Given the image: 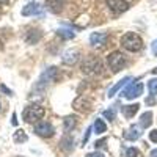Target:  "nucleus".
<instances>
[{
  "label": "nucleus",
  "instance_id": "obj_13",
  "mask_svg": "<svg viewBox=\"0 0 157 157\" xmlns=\"http://www.w3.org/2000/svg\"><path fill=\"white\" fill-rule=\"evenodd\" d=\"M77 60H78V52L74 49H69V50H66V52H64V54H63V63L64 64H69V66H71V64H74V63H77Z\"/></svg>",
  "mask_w": 157,
  "mask_h": 157
},
{
  "label": "nucleus",
  "instance_id": "obj_34",
  "mask_svg": "<svg viewBox=\"0 0 157 157\" xmlns=\"http://www.w3.org/2000/svg\"><path fill=\"white\" fill-rule=\"evenodd\" d=\"M149 157H157V149H152L151 154H149Z\"/></svg>",
  "mask_w": 157,
  "mask_h": 157
},
{
  "label": "nucleus",
  "instance_id": "obj_21",
  "mask_svg": "<svg viewBox=\"0 0 157 157\" xmlns=\"http://www.w3.org/2000/svg\"><path fill=\"white\" fill-rule=\"evenodd\" d=\"M60 146H61V149H64V151H71V149H74V140H72L71 137H64V138L60 141Z\"/></svg>",
  "mask_w": 157,
  "mask_h": 157
},
{
  "label": "nucleus",
  "instance_id": "obj_14",
  "mask_svg": "<svg viewBox=\"0 0 157 157\" xmlns=\"http://www.w3.org/2000/svg\"><path fill=\"white\" fill-rule=\"evenodd\" d=\"M41 30H35V29H32V30H29L27 32V35H25V41H27L29 44H36L39 39H41Z\"/></svg>",
  "mask_w": 157,
  "mask_h": 157
},
{
  "label": "nucleus",
  "instance_id": "obj_5",
  "mask_svg": "<svg viewBox=\"0 0 157 157\" xmlns=\"http://www.w3.org/2000/svg\"><path fill=\"white\" fill-rule=\"evenodd\" d=\"M35 134L39 135V137H43V138H50V137H54L55 129H54V126H52L50 123L41 121V123L35 124Z\"/></svg>",
  "mask_w": 157,
  "mask_h": 157
},
{
  "label": "nucleus",
  "instance_id": "obj_2",
  "mask_svg": "<svg viewBox=\"0 0 157 157\" xmlns=\"http://www.w3.org/2000/svg\"><path fill=\"white\" fill-rule=\"evenodd\" d=\"M44 113H46V109L41 105H29L25 107L22 116L25 123H38L44 116Z\"/></svg>",
  "mask_w": 157,
  "mask_h": 157
},
{
  "label": "nucleus",
  "instance_id": "obj_1",
  "mask_svg": "<svg viewBox=\"0 0 157 157\" xmlns=\"http://www.w3.org/2000/svg\"><path fill=\"white\" fill-rule=\"evenodd\" d=\"M121 46L126 50H129V52H138L143 47V41H141V38L137 33L129 32V33H126L121 38Z\"/></svg>",
  "mask_w": 157,
  "mask_h": 157
},
{
  "label": "nucleus",
  "instance_id": "obj_8",
  "mask_svg": "<svg viewBox=\"0 0 157 157\" xmlns=\"http://www.w3.org/2000/svg\"><path fill=\"white\" fill-rule=\"evenodd\" d=\"M107 6L115 13V14H120V13H124L129 10V3L127 0H105Z\"/></svg>",
  "mask_w": 157,
  "mask_h": 157
},
{
  "label": "nucleus",
  "instance_id": "obj_20",
  "mask_svg": "<svg viewBox=\"0 0 157 157\" xmlns=\"http://www.w3.org/2000/svg\"><path fill=\"white\" fill-rule=\"evenodd\" d=\"M93 129H94V134L102 135V134L107 130V126H105V123H104L102 120H96L94 124H93Z\"/></svg>",
  "mask_w": 157,
  "mask_h": 157
},
{
  "label": "nucleus",
  "instance_id": "obj_11",
  "mask_svg": "<svg viewBox=\"0 0 157 157\" xmlns=\"http://www.w3.org/2000/svg\"><path fill=\"white\" fill-rule=\"evenodd\" d=\"M41 6H39V3H36V2H30V3H27L24 8H22V16H35V14H41Z\"/></svg>",
  "mask_w": 157,
  "mask_h": 157
},
{
  "label": "nucleus",
  "instance_id": "obj_15",
  "mask_svg": "<svg viewBox=\"0 0 157 157\" xmlns=\"http://www.w3.org/2000/svg\"><path fill=\"white\" fill-rule=\"evenodd\" d=\"M138 109H140V104H130V105H124L121 110H123V115L130 120V118L135 116V113L138 112Z\"/></svg>",
  "mask_w": 157,
  "mask_h": 157
},
{
  "label": "nucleus",
  "instance_id": "obj_10",
  "mask_svg": "<svg viewBox=\"0 0 157 157\" xmlns=\"http://www.w3.org/2000/svg\"><path fill=\"white\" fill-rule=\"evenodd\" d=\"M140 137H141V127L137 126V124H132V126H130L126 132H124V138L129 140V141H135V140H138Z\"/></svg>",
  "mask_w": 157,
  "mask_h": 157
},
{
  "label": "nucleus",
  "instance_id": "obj_12",
  "mask_svg": "<svg viewBox=\"0 0 157 157\" xmlns=\"http://www.w3.org/2000/svg\"><path fill=\"white\" fill-rule=\"evenodd\" d=\"M64 5H66V0H46V8L55 14L64 8Z\"/></svg>",
  "mask_w": 157,
  "mask_h": 157
},
{
  "label": "nucleus",
  "instance_id": "obj_16",
  "mask_svg": "<svg viewBox=\"0 0 157 157\" xmlns=\"http://www.w3.org/2000/svg\"><path fill=\"white\" fill-rule=\"evenodd\" d=\"M130 80H132V78H130V77H124L123 80H120V82H118V83H116L115 86H112V88L109 90V98H113V96H115V94L118 93V91H120V90H121V88H123L124 85H127V83H129Z\"/></svg>",
  "mask_w": 157,
  "mask_h": 157
},
{
  "label": "nucleus",
  "instance_id": "obj_3",
  "mask_svg": "<svg viewBox=\"0 0 157 157\" xmlns=\"http://www.w3.org/2000/svg\"><path fill=\"white\" fill-rule=\"evenodd\" d=\"M107 61H109V66L113 72H120L126 66V57L120 50H115V52H112V54H109Z\"/></svg>",
  "mask_w": 157,
  "mask_h": 157
},
{
  "label": "nucleus",
  "instance_id": "obj_17",
  "mask_svg": "<svg viewBox=\"0 0 157 157\" xmlns=\"http://www.w3.org/2000/svg\"><path fill=\"white\" fill-rule=\"evenodd\" d=\"M152 124V112H145L140 116V127L146 129Z\"/></svg>",
  "mask_w": 157,
  "mask_h": 157
},
{
  "label": "nucleus",
  "instance_id": "obj_31",
  "mask_svg": "<svg viewBox=\"0 0 157 157\" xmlns=\"http://www.w3.org/2000/svg\"><path fill=\"white\" fill-rule=\"evenodd\" d=\"M0 90H2V91H3V93H6V94H10V96L13 94V91H11V90H8V88H6L5 85H0Z\"/></svg>",
  "mask_w": 157,
  "mask_h": 157
},
{
  "label": "nucleus",
  "instance_id": "obj_30",
  "mask_svg": "<svg viewBox=\"0 0 157 157\" xmlns=\"http://www.w3.org/2000/svg\"><path fill=\"white\" fill-rule=\"evenodd\" d=\"M151 50H152V54L157 55V39H154L152 44H151Z\"/></svg>",
  "mask_w": 157,
  "mask_h": 157
},
{
  "label": "nucleus",
  "instance_id": "obj_26",
  "mask_svg": "<svg viewBox=\"0 0 157 157\" xmlns=\"http://www.w3.org/2000/svg\"><path fill=\"white\" fill-rule=\"evenodd\" d=\"M91 129H93V127H88V129H86V132H85V135H83V138H82L83 145H86V141H88V138H90V134H91Z\"/></svg>",
  "mask_w": 157,
  "mask_h": 157
},
{
  "label": "nucleus",
  "instance_id": "obj_19",
  "mask_svg": "<svg viewBox=\"0 0 157 157\" xmlns=\"http://www.w3.org/2000/svg\"><path fill=\"white\" fill-rule=\"evenodd\" d=\"M57 33H58V36H61L63 39H72V38L75 36V33L72 32V29H68V27H60V29L57 30Z\"/></svg>",
  "mask_w": 157,
  "mask_h": 157
},
{
  "label": "nucleus",
  "instance_id": "obj_4",
  "mask_svg": "<svg viewBox=\"0 0 157 157\" xmlns=\"http://www.w3.org/2000/svg\"><path fill=\"white\" fill-rule=\"evenodd\" d=\"M82 71L85 74H90V75H94V74H99L102 71V63L98 57H88L85 58V61L82 63Z\"/></svg>",
  "mask_w": 157,
  "mask_h": 157
},
{
  "label": "nucleus",
  "instance_id": "obj_22",
  "mask_svg": "<svg viewBox=\"0 0 157 157\" xmlns=\"http://www.w3.org/2000/svg\"><path fill=\"white\" fill-rule=\"evenodd\" d=\"M13 140H14L16 143H22V141H27L29 140V137H27V134L24 132V130H16L14 132V135H13Z\"/></svg>",
  "mask_w": 157,
  "mask_h": 157
},
{
  "label": "nucleus",
  "instance_id": "obj_7",
  "mask_svg": "<svg viewBox=\"0 0 157 157\" xmlns=\"http://www.w3.org/2000/svg\"><path fill=\"white\" fill-rule=\"evenodd\" d=\"M141 93H143V83H140V82H132V83H130V85L123 91L121 94H123L126 99H135V98H138Z\"/></svg>",
  "mask_w": 157,
  "mask_h": 157
},
{
  "label": "nucleus",
  "instance_id": "obj_24",
  "mask_svg": "<svg viewBox=\"0 0 157 157\" xmlns=\"http://www.w3.org/2000/svg\"><path fill=\"white\" fill-rule=\"evenodd\" d=\"M126 157H141V154H140V151L137 148H127Z\"/></svg>",
  "mask_w": 157,
  "mask_h": 157
},
{
  "label": "nucleus",
  "instance_id": "obj_6",
  "mask_svg": "<svg viewBox=\"0 0 157 157\" xmlns=\"http://www.w3.org/2000/svg\"><path fill=\"white\" fill-rule=\"evenodd\" d=\"M55 78H57V68H55V66H50V68H47V69L43 72L41 78H39V82H38V85H36V88H41V90H43L47 83L55 82Z\"/></svg>",
  "mask_w": 157,
  "mask_h": 157
},
{
  "label": "nucleus",
  "instance_id": "obj_29",
  "mask_svg": "<svg viewBox=\"0 0 157 157\" xmlns=\"http://www.w3.org/2000/svg\"><path fill=\"white\" fill-rule=\"evenodd\" d=\"M105 143H107V140H105V138H102V140L96 141V145H94V146H96V149H98V148H102L104 145H105Z\"/></svg>",
  "mask_w": 157,
  "mask_h": 157
},
{
  "label": "nucleus",
  "instance_id": "obj_33",
  "mask_svg": "<svg viewBox=\"0 0 157 157\" xmlns=\"http://www.w3.org/2000/svg\"><path fill=\"white\" fill-rule=\"evenodd\" d=\"M11 123H13V126H17V120H16V113H13V118H11Z\"/></svg>",
  "mask_w": 157,
  "mask_h": 157
},
{
  "label": "nucleus",
  "instance_id": "obj_18",
  "mask_svg": "<svg viewBox=\"0 0 157 157\" xmlns=\"http://www.w3.org/2000/svg\"><path fill=\"white\" fill-rule=\"evenodd\" d=\"M63 126H64V130L66 132H69V130H72L75 126H77V118L75 116H66L63 120Z\"/></svg>",
  "mask_w": 157,
  "mask_h": 157
},
{
  "label": "nucleus",
  "instance_id": "obj_27",
  "mask_svg": "<svg viewBox=\"0 0 157 157\" xmlns=\"http://www.w3.org/2000/svg\"><path fill=\"white\" fill-rule=\"evenodd\" d=\"M149 140L154 141V143H157V130H155V129L149 132Z\"/></svg>",
  "mask_w": 157,
  "mask_h": 157
},
{
  "label": "nucleus",
  "instance_id": "obj_32",
  "mask_svg": "<svg viewBox=\"0 0 157 157\" xmlns=\"http://www.w3.org/2000/svg\"><path fill=\"white\" fill-rule=\"evenodd\" d=\"M146 104H149V105H154L155 101H154V96H151L149 99H146Z\"/></svg>",
  "mask_w": 157,
  "mask_h": 157
},
{
  "label": "nucleus",
  "instance_id": "obj_23",
  "mask_svg": "<svg viewBox=\"0 0 157 157\" xmlns=\"http://www.w3.org/2000/svg\"><path fill=\"white\" fill-rule=\"evenodd\" d=\"M148 90H149L151 96L157 94V78H151V80L148 82Z\"/></svg>",
  "mask_w": 157,
  "mask_h": 157
},
{
  "label": "nucleus",
  "instance_id": "obj_9",
  "mask_svg": "<svg viewBox=\"0 0 157 157\" xmlns=\"http://www.w3.org/2000/svg\"><path fill=\"white\" fill-rule=\"evenodd\" d=\"M107 38H109V35L105 32H94L90 36V44L93 47H102L107 43Z\"/></svg>",
  "mask_w": 157,
  "mask_h": 157
},
{
  "label": "nucleus",
  "instance_id": "obj_25",
  "mask_svg": "<svg viewBox=\"0 0 157 157\" xmlns=\"http://www.w3.org/2000/svg\"><path fill=\"white\" fill-rule=\"evenodd\" d=\"M104 116L107 118V120H110V121H113L115 118H116V112L113 110V109H110V110H105L104 112Z\"/></svg>",
  "mask_w": 157,
  "mask_h": 157
},
{
  "label": "nucleus",
  "instance_id": "obj_28",
  "mask_svg": "<svg viewBox=\"0 0 157 157\" xmlns=\"http://www.w3.org/2000/svg\"><path fill=\"white\" fill-rule=\"evenodd\" d=\"M86 157H105L102 152H99V151H96V152H90V154H86Z\"/></svg>",
  "mask_w": 157,
  "mask_h": 157
}]
</instances>
